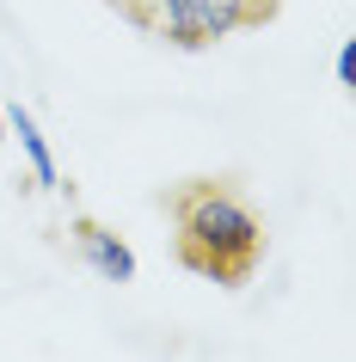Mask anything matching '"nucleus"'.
<instances>
[{
	"label": "nucleus",
	"instance_id": "f257e3e1",
	"mask_svg": "<svg viewBox=\"0 0 356 362\" xmlns=\"http://www.w3.org/2000/svg\"><path fill=\"white\" fill-rule=\"evenodd\" d=\"M258 258V221L240 197L227 191H197L185 203V264L209 276H246Z\"/></svg>",
	"mask_w": 356,
	"mask_h": 362
},
{
	"label": "nucleus",
	"instance_id": "f03ea898",
	"mask_svg": "<svg viewBox=\"0 0 356 362\" xmlns=\"http://www.w3.org/2000/svg\"><path fill=\"white\" fill-rule=\"evenodd\" d=\"M154 6H160L166 37H172V43H185V49L227 37V31L246 19V0H154Z\"/></svg>",
	"mask_w": 356,
	"mask_h": 362
},
{
	"label": "nucleus",
	"instance_id": "7ed1b4c3",
	"mask_svg": "<svg viewBox=\"0 0 356 362\" xmlns=\"http://www.w3.org/2000/svg\"><path fill=\"white\" fill-rule=\"evenodd\" d=\"M80 252H86V264L105 276V283H130L135 276V258H130V246L117 240V233H105V228H80Z\"/></svg>",
	"mask_w": 356,
	"mask_h": 362
},
{
	"label": "nucleus",
	"instance_id": "20e7f679",
	"mask_svg": "<svg viewBox=\"0 0 356 362\" xmlns=\"http://www.w3.org/2000/svg\"><path fill=\"white\" fill-rule=\"evenodd\" d=\"M6 123H13V135H19V148H25V160H31V172H38V185L43 191H56V160H50V148H43V135H38V123H31V111H6Z\"/></svg>",
	"mask_w": 356,
	"mask_h": 362
},
{
	"label": "nucleus",
	"instance_id": "39448f33",
	"mask_svg": "<svg viewBox=\"0 0 356 362\" xmlns=\"http://www.w3.org/2000/svg\"><path fill=\"white\" fill-rule=\"evenodd\" d=\"M350 74H356V49L344 43V49H338V86H350Z\"/></svg>",
	"mask_w": 356,
	"mask_h": 362
},
{
	"label": "nucleus",
	"instance_id": "423d86ee",
	"mask_svg": "<svg viewBox=\"0 0 356 362\" xmlns=\"http://www.w3.org/2000/svg\"><path fill=\"white\" fill-rule=\"evenodd\" d=\"M0 123H6V117H0Z\"/></svg>",
	"mask_w": 356,
	"mask_h": 362
}]
</instances>
